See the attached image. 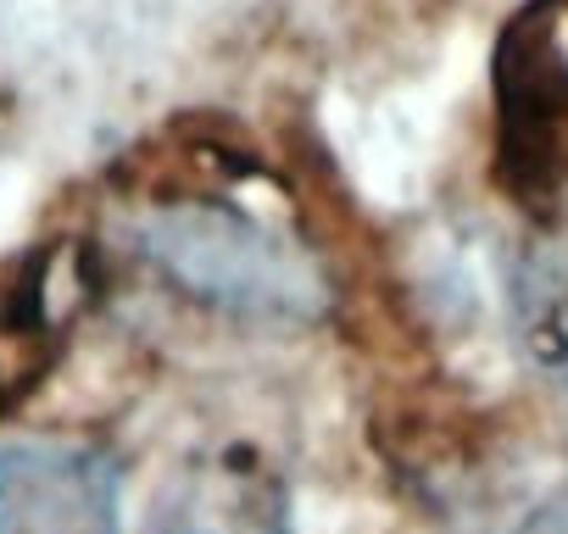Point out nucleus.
Masks as SVG:
<instances>
[{"mask_svg":"<svg viewBox=\"0 0 568 534\" xmlns=\"http://www.w3.org/2000/svg\"><path fill=\"white\" fill-rule=\"evenodd\" d=\"M134 250L212 312L278 324H307L329 312V279L313 250L229 201L173 195L151 206L134 223Z\"/></svg>","mask_w":568,"mask_h":534,"instance_id":"obj_1","label":"nucleus"},{"mask_svg":"<svg viewBox=\"0 0 568 534\" xmlns=\"http://www.w3.org/2000/svg\"><path fill=\"white\" fill-rule=\"evenodd\" d=\"M0 534H123L118 468L84 445H7L0 451Z\"/></svg>","mask_w":568,"mask_h":534,"instance_id":"obj_2","label":"nucleus"},{"mask_svg":"<svg viewBox=\"0 0 568 534\" xmlns=\"http://www.w3.org/2000/svg\"><path fill=\"white\" fill-rule=\"evenodd\" d=\"M145 534H291V512L262 462L206 456L162 490Z\"/></svg>","mask_w":568,"mask_h":534,"instance_id":"obj_3","label":"nucleus"},{"mask_svg":"<svg viewBox=\"0 0 568 534\" xmlns=\"http://www.w3.org/2000/svg\"><path fill=\"white\" fill-rule=\"evenodd\" d=\"M51 274H57V245H34L0 279V418L57 362L68 324L51 307Z\"/></svg>","mask_w":568,"mask_h":534,"instance_id":"obj_4","label":"nucleus"},{"mask_svg":"<svg viewBox=\"0 0 568 534\" xmlns=\"http://www.w3.org/2000/svg\"><path fill=\"white\" fill-rule=\"evenodd\" d=\"M518 534H568V501H562V506H540Z\"/></svg>","mask_w":568,"mask_h":534,"instance_id":"obj_5","label":"nucleus"}]
</instances>
